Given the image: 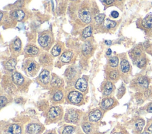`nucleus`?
<instances>
[{
	"instance_id": "1",
	"label": "nucleus",
	"mask_w": 152,
	"mask_h": 134,
	"mask_svg": "<svg viewBox=\"0 0 152 134\" xmlns=\"http://www.w3.org/2000/svg\"><path fill=\"white\" fill-rule=\"evenodd\" d=\"M83 99V95L80 93L74 91L69 93L68 95L69 100L73 103H78Z\"/></svg>"
},
{
	"instance_id": "2",
	"label": "nucleus",
	"mask_w": 152,
	"mask_h": 134,
	"mask_svg": "<svg viewBox=\"0 0 152 134\" xmlns=\"http://www.w3.org/2000/svg\"><path fill=\"white\" fill-rule=\"evenodd\" d=\"M80 19L85 23H88L91 21V15L89 11L87 9H81L78 14Z\"/></svg>"
},
{
	"instance_id": "3",
	"label": "nucleus",
	"mask_w": 152,
	"mask_h": 134,
	"mask_svg": "<svg viewBox=\"0 0 152 134\" xmlns=\"http://www.w3.org/2000/svg\"><path fill=\"white\" fill-rule=\"evenodd\" d=\"M87 87V81L83 78L79 79L75 83V88L81 91H84L86 90Z\"/></svg>"
},
{
	"instance_id": "4",
	"label": "nucleus",
	"mask_w": 152,
	"mask_h": 134,
	"mask_svg": "<svg viewBox=\"0 0 152 134\" xmlns=\"http://www.w3.org/2000/svg\"><path fill=\"white\" fill-rule=\"evenodd\" d=\"M40 130H41L40 126L36 123L30 124L27 127V132L30 134L37 133L40 131Z\"/></svg>"
},
{
	"instance_id": "5",
	"label": "nucleus",
	"mask_w": 152,
	"mask_h": 134,
	"mask_svg": "<svg viewBox=\"0 0 152 134\" xmlns=\"http://www.w3.org/2000/svg\"><path fill=\"white\" fill-rule=\"evenodd\" d=\"M60 112H61V109L59 107H57V106L52 107L50 109L48 112V116L50 119H53L59 116Z\"/></svg>"
},
{
	"instance_id": "6",
	"label": "nucleus",
	"mask_w": 152,
	"mask_h": 134,
	"mask_svg": "<svg viewBox=\"0 0 152 134\" xmlns=\"http://www.w3.org/2000/svg\"><path fill=\"white\" fill-rule=\"evenodd\" d=\"M102 116V113L99 110H96L91 112L89 114V120L91 122H97L98 121Z\"/></svg>"
},
{
	"instance_id": "7",
	"label": "nucleus",
	"mask_w": 152,
	"mask_h": 134,
	"mask_svg": "<svg viewBox=\"0 0 152 134\" xmlns=\"http://www.w3.org/2000/svg\"><path fill=\"white\" fill-rule=\"evenodd\" d=\"M66 120L69 122H75L78 120V115L74 110H70L66 115Z\"/></svg>"
},
{
	"instance_id": "8",
	"label": "nucleus",
	"mask_w": 152,
	"mask_h": 134,
	"mask_svg": "<svg viewBox=\"0 0 152 134\" xmlns=\"http://www.w3.org/2000/svg\"><path fill=\"white\" fill-rule=\"evenodd\" d=\"M39 44L43 47H46V46L48 45L49 42H50V37L48 35L44 34L40 36L38 40Z\"/></svg>"
},
{
	"instance_id": "9",
	"label": "nucleus",
	"mask_w": 152,
	"mask_h": 134,
	"mask_svg": "<svg viewBox=\"0 0 152 134\" xmlns=\"http://www.w3.org/2000/svg\"><path fill=\"white\" fill-rule=\"evenodd\" d=\"M39 80L43 84H47L49 81V72L47 70H43L39 75Z\"/></svg>"
},
{
	"instance_id": "10",
	"label": "nucleus",
	"mask_w": 152,
	"mask_h": 134,
	"mask_svg": "<svg viewBox=\"0 0 152 134\" xmlns=\"http://www.w3.org/2000/svg\"><path fill=\"white\" fill-rule=\"evenodd\" d=\"M21 128L17 124L11 125L8 129V134H21Z\"/></svg>"
},
{
	"instance_id": "11",
	"label": "nucleus",
	"mask_w": 152,
	"mask_h": 134,
	"mask_svg": "<svg viewBox=\"0 0 152 134\" xmlns=\"http://www.w3.org/2000/svg\"><path fill=\"white\" fill-rule=\"evenodd\" d=\"M142 25L146 28H152V15H148L142 21Z\"/></svg>"
},
{
	"instance_id": "12",
	"label": "nucleus",
	"mask_w": 152,
	"mask_h": 134,
	"mask_svg": "<svg viewBox=\"0 0 152 134\" xmlns=\"http://www.w3.org/2000/svg\"><path fill=\"white\" fill-rule=\"evenodd\" d=\"M12 80H13L14 83H15L16 84L20 85V84H23V83L24 82V78L18 73H15L12 75Z\"/></svg>"
},
{
	"instance_id": "13",
	"label": "nucleus",
	"mask_w": 152,
	"mask_h": 134,
	"mask_svg": "<svg viewBox=\"0 0 152 134\" xmlns=\"http://www.w3.org/2000/svg\"><path fill=\"white\" fill-rule=\"evenodd\" d=\"M25 51L27 54L29 55H36L39 52V49L33 45H29L26 47Z\"/></svg>"
},
{
	"instance_id": "14",
	"label": "nucleus",
	"mask_w": 152,
	"mask_h": 134,
	"mask_svg": "<svg viewBox=\"0 0 152 134\" xmlns=\"http://www.w3.org/2000/svg\"><path fill=\"white\" fill-rule=\"evenodd\" d=\"M72 57V53L70 51H68L62 54L60 59L62 62L67 63L71 60Z\"/></svg>"
},
{
	"instance_id": "15",
	"label": "nucleus",
	"mask_w": 152,
	"mask_h": 134,
	"mask_svg": "<svg viewBox=\"0 0 152 134\" xmlns=\"http://www.w3.org/2000/svg\"><path fill=\"white\" fill-rule=\"evenodd\" d=\"M12 15L17 21H21L24 18L25 14L22 10H17L13 12Z\"/></svg>"
},
{
	"instance_id": "16",
	"label": "nucleus",
	"mask_w": 152,
	"mask_h": 134,
	"mask_svg": "<svg viewBox=\"0 0 152 134\" xmlns=\"http://www.w3.org/2000/svg\"><path fill=\"white\" fill-rule=\"evenodd\" d=\"M121 68L122 72L126 73L129 70V64L126 60H123L121 62Z\"/></svg>"
},
{
	"instance_id": "17",
	"label": "nucleus",
	"mask_w": 152,
	"mask_h": 134,
	"mask_svg": "<svg viewBox=\"0 0 152 134\" xmlns=\"http://www.w3.org/2000/svg\"><path fill=\"white\" fill-rule=\"evenodd\" d=\"M16 60L14 58L12 59H11L10 60H8L6 64H5V67L7 68V70H13L14 68H15V65H16Z\"/></svg>"
},
{
	"instance_id": "18",
	"label": "nucleus",
	"mask_w": 152,
	"mask_h": 134,
	"mask_svg": "<svg viewBox=\"0 0 152 134\" xmlns=\"http://www.w3.org/2000/svg\"><path fill=\"white\" fill-rule=\"evenodd\" d=\"M91 49H92V47H91V45L90 43H88V42H86L83 45V53L85 55H88L90 53V52L91 51Z\"/></svg>"
},
{
	"instance_id": "19",
	"label": "nucleus",
	"mask_w": 152,
	"mask_h": 134,
	"mask_svg": "<svg viewBox=\"0 0 152 134\" xmlns=\"http://www.w3.org/2000/svg\"><path fill=\"white\" fill-rule=\"evenodd\" d=\"M113 102H114L113 100L111 98L106 99L102 102V106L104 109H107L108 107H109L110 106H111L113 104Z\"/></svg>"
},
{
	"instance_id": "20",
	"label": "nucleus",
	"mask_w": 152,
	"mask_h": 134,
	"mask_svg": "<svg viewBox=\"0 0 152 134\" xmlns=\"http://www.w3.org/2000/svg\"><path fill=\"white\" fill-rule=\"evenodd\" d=\"M113 89V84L111 82H107L105 86H104V93L106 95H108L109 94H110V93L112 92Z\"/></svg>"
},
{
	"instance_id": "21",
	"label": "nucleus",
	"mask_w": 152,
	"mask_h": 134,
	"mask_svg": "<svg viewBox=\"0 0 152 134\" xmlns=\"http://www.w3.org/2000/svg\"><path fill=\"white\" fill-rule=\"evenodd\" d=\"M137 82L141 86H142L143 87L146 88L148 86V81L147 79L146 78H145L144 77H140V78H138Z\"/></svg>"
},
{
	"instance_id": "22",
	"label": "nucleus",
	"mask_w": 152,
	"mask_h": 134,
	"mask_svg": "<svg viewBox=\"0 0 152 134\" xmlns=\"http://www.w3.org/2000/svg\"><path fill=\"white\" fill-rule=\"evenodd\" d=\"M92 32V28L91 26H87L83 31V36L84 38H88L91 36Z\"/></svg>"
},
{
	"instance_id": "23",
	"label": "nucleus",
	"mask_w": 152,
	"mask_h": 134,
	"mask_svg": "<svg viewBox=\"0 0 152 134\" xmlns=\"http://www.w3.org/2000/svg\"><path fill=\"white\" fill-rule=\"evenodd\" d=\"M116 22L114 21H112L109 19H106L104 22V26L107 28H113L116 25Z\"/></svg>"
},
{
	"instance_id": "24",
	"label": "nucleus",
	"mask_w": 152,
	"mask_h": 134,
	"mask_svg": "<svg viewBox=\"0 0 152 134\" xmlns=\"http://www.w3.org/2000/svg\"><path fill=\"white\" fill-rule=\"evenodd\" d=\"M61 53V47L59 45H55L52 50V54L53 56L58 55Z\"/></svg>"
},
{
	"instance_id": "25",
	"label": "nucleus",
	"mask_w": 152,
	"mask_h": 134,
	"mask_svg": "<svg viewBox=\"0 0 152 134\" xmlns=\"http://www.w3.org/2000/svg\"><path fill=\"white\" fill-rule=\"evenodd\" d=\"M21 43L20 40L19 38L16 39L14 41V44H13L14 49L16 51H20L21 49Z\"/></svg>"
},
{
	"instance_id": "26",
	"label": "nucleus",
	"mask_w": 152,
	"mask_h": 134,
	"mask_svg": "<svg viewBox=\"0 0 152 134\" xmlns=\"http://www.w3.org/2000/svg\"><path fill=\"white\" fill-rule=\"evenodd\" d=\"M144 125V121L143 120H138L135 124V128L139 131H141Z\"/></svg>"
},
{
	"instance_id": "27",
	"label": "nucleus",
	"mask_w": 152,
	"mask_h": 134,
	"mask_svg": "<svg viewBox=\"0 0 152 134\" xmlns=\"http://www.w3.org/2000/svg\"><path fill=\"white\" fill-rule=\"evenodd\" d=\"M109 64L111 67H116L118 64V58L116 57H111L109 59Z\"/></svg>"
},
{
	"instance_id": "28",
	"label": "nucleus",
	"mask_w": 152,
	"mask_h": 134,
	"mask_svg": "<svg viewBox=\"0 0 152 134\" xmlns=\"http://www.w3.org/2000/svg\"><path fill=\"white\" fill-rule=\"evenodd\" d=\"M61 83H62V81L58 77L53 78L51 81V84L53 86H58L61 84Z\"/></svg>"
},
{
	"instance_id": "29",
	"label": "nucleus",
	"mask_w": 152,
	"mask_h": 134,
	"mask_svg": "<svg viewBox=\"0 0 152 134\" xmlns=\"http://www.w3.org/2000/svg\"><path fill=\"white\" fill-rule=\"evenodd\" d=\"M91 126L89 123H86L83 125V129L86 133H88L91 130Z\"/></svg>"
},
{
	"instance_id": "30",
	"label": "nucleus",
	"mask_w": 152,
	"mask_h": 134,
	"mask_svg": "<svg viewBox=\"0 0 152 134\" xmlns=\"http://www.w3.org/2000/svg\"><path fill=\"white\" fill-rule=\"evenodd\" d=\"M104 14H100L99 15H97L96 17H95V20L97 22V23L98 24H100L103 22L104 18Z\"/></svg>"
},
{
	"instance_id": "31",
	"label": "nucleus",
	"mask_w": 152,
	"mask_h": 134,
	"mask_svg": "<svg viewBox=\"0 0 152 134\" xmlns=\"http://www.w3.org/2000/svg\"><path fill=\"white\" fill-rule=\"evenodd\" d=\"M74 130V128L71 126H68L65 128L63 130L62 134H71Z\"/></svg>"
},
{
	"instance_id": "32",
	"label": "nucleus",
	"mask_w": 152,
	"mask_h": 134,
	"mask_svg": "<svg viewBox=\"0 0 152 134\" xmlns=\"http://www.w3.org/2000/svg\"><path fill=\"white\" fill-rule=\"evenodd\" d=\"M36 66L34 63H31L27 67V71L30 73H33V72L36 70Z\"/></svg>"
},
{
	"instance_id": "33",
	"label": "nucleus",
	"mask_w": 152,
	"mask_h": 134,
	"mask_svg": "<svg viewBox=\"0 0 152 134\" xmlns=\"http://www.w3.org/2000/svg\"><path fill=\"white\" fill-rule=\"evenodd\" d=\"M62 96H63V94L62 93V92L61 91H58L56 92L54 96H53V99L56 101H59L60 100L62 99Z\"/></svg>"
},
{
	"instance_id": "34",
	"label": "nucleus",
	"mask_w": 152,
	"mask_h": 134,
	"mask_svg": "<svg viewBox=\"0 0 152 134\" xmlns=\"http://www.w3.org/2000/svg\"><path fill=\"white\" fill-rule=\"evenodd\" d=\"M118 72L116 70H113L111 71L110 73V77L112 79H115L118 77Z\"/></svg>"
},
{
	"instance_id": "35",
	"label": "nucleus",
	"mask_w": 152,
	"mask_h": 134,
	"mask_svg": "<svg viewBox=\"0 0 152 134\" xmlns=\"http://www.w3.org/2000/svg\"><path fill=\"white\" fill-rule=\"evenodd\" d=\"M0 102H1V107H3L5 104V103H7V99L5 97L1 96V99H0Z\"/></svg>"
},
{
	"instance_id": "36",
	"label": "nucleus",
	"mask_w": 152,
	"mask_h": 134,
	"mask_svg": "<svg viewBox=\"0 0 152 134\" xmlns=\"http://www.w3.org/2000/svg\"><path fill=\"white\" fill-rule=\"evenodd\" d=\"M145 63V61L144 59H140L137 63V66L139 67H142V66H144Z\"/></svg>"
},
{
	"instance_id": "37",
	"label": "nucleus",
	"mask_w": 152,
	"mask_h": 134,
	"mask_svg": "<svg viewBox=\"0 0 152 134\" xmlns=\"http://www.w3.org/2000/svg\"><path fill=\"white\" fill-rule=\"evenodd\" d=\"M111 15L113 18H117L119 16V13L116 11H113L111 12Z\"/></svg>"
},
{
	"instance_id": "38",
	"label": "nucleus",
	"mask_w": 152,
	"mask_h": 134,
	"mask_svg": "<svg viewBox=\"0 0 152 134\" xmlns=\"http://www.w3.org/2000/svg\"><path fill=\"white\" fill-rule=\"evenodd\" d=\"M134 54H135L136 55H140L141 54V51L139 49H135L134 51Z\"/></svg>"
},
{
	"instance_id": "39",
	"label": "nucleus",
	"mask_w": 152,
	"mask_h": 134,
	"mask_svg": "<svg viewBox=\"0 0 152 134\" xmlns=\"http://www.w3.org/2000/svg\"><path fill=\"white\" fill-rule=\"evenodd\" d=\"M147 111L150 113H152V103L149 104V106L147 107Z\"/></svg>"
},
{
	"instance_id": "40",
	"label": "nucleus",
	"mask_w": 152,
	"mask_h": 134,
	"mask_svg": "<svg viewBox=\"0 0 152 134\" xmlns=\"http://www.w3.org/2000/svg\"><path fill=\"white\" fill-rule=\"evenodd\" d=\"M103 2H104L106 4H110L112 3H113L114 2V1L113 0H109V1H104Z\"/></svg>"
},
{
	"instance_id": "41",
	"label": "nucleus",
	"mask_w": 152,
	"mask_h": 134,
	"mask_svg": "<svg viewBox=\"0 0 152 134\" xmlns=\"http://www.w3.org/2000/svg\"><path fill=\"white\" fill-rule=\"evenodd\" d=\"M111 53H112V50H111L110 48L108 49V50H107V51L106 52V55H109L111 54Z\"/></svg>"
},
{
	"instance_id": "42",
	"label": "nucleus",
	"mask_w": 152,
	"mask_h": 134,
	"mask_svg": "<svg viewBox=\"0 0 152 134\" xmlns=\"http://www.w3.org/2000/svg\"><path fill=\"white\" fill-rule=\"evenodd\" d=\"M105 44H107V45H110V44H112V42H111V41L106 40V41H105Z\"/></svg>"
},
{
	"instance_id": "43",
	"label": "nucleus",
	"mask_w": 152,
	"mask_h": 134,
	"mask_svg": "<svg viewBox=\"0 0 152 134\" xmlns=\"http://www.w3.org/2000/svg\"><path fill=\"white\" fill-rule=\"evenodd\" d=\"M148 130L150 132L152 133V123H151V125L148 127Z\"/></svg>"
},
{
	"instance_id": "44",
	"label": "nucleus",
	"mask_w": 152,
	"mask_h": 134,
	"mask_svg": "<svg viewBox=\"0 0 152 134\" xmlns=\"http://www.w3.org/2000/svg\"><path fill=\"white\" fill-rule=\"evenodd\" d=\"M2 18V13L1 12V18H0V20H1Z\"/></svg>"
},
{
	"instance_id": "45",
	"label": "nucleus",
	"mask_w": 152,
	"mask_h": 134,
	"mask_svg": "<svg viewBox=\"0 0 152 134\" xmlns=\"http://www.w3.org/2000/svg\"><path fill=\"white\" fill-rule=\"evenodd\" d=\"M142 134H149L148 132H144V133H142Z\"/></svg>"
},
{
	"instance_id": "46",
	"label": "nucleus",
	"mask_w": 152,
	"mask_h": 134,
	"mask_svg": "<svg viewBox=\"0 0 152 134\" xmlns=\"http://www.w3.org/2000/svg\"><path fill=\"white\" fill-rule=\"evenodd\" d=\"M113 134H122V133H114Z\"/></svg>"
},
{
	"instance_id": "47",
	"label": "nucleus",
	"mask_w": 152,
	"mask_h": 134,
	"mask_svg": "<svg viewBox=\"0 0 152 134\" xmlns=\"http://www.w3.org/2000/svg\"><path fill=\"white\" fill-rule=\"evenodd\" d=\"M49 134H53V133H49Z\"/></svg>"
}]
</instances>
